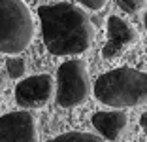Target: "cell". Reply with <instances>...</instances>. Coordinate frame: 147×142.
<instances>
[{
	"label": "cell",
	"mask_w": 147,
	"mask_h": 142,
	"mask_svg": "<svg viewBox=\"0 0 147 142\" xmlns=\"http://www.w3.org/2000/svg\"><path fill=\"white\" fill-rule=\"evenodd\" d=\"M42 40L53 55H79L94 42V23L83 8L59 2L38 8Z\"/></svg>",
	"instance_id": "1"
},
{
	"label": "cell",
	"mask_w": 147,
	"mask_h": 142,
	"mask_svg": "<svg viewBox=\"0 0 147 142\" xmlns=\"http://www.w3.org/2000/svg\"><path fill=\"white\" fill-rule=\"evenodd\" d=\"M96 100L111 108H132L147 102V72L119 66L104 72L92 87Z\"/></svg>",
	"instance_id": "2"
},
{
	"label": "cell",
	"mask_w": 147,
	"mask_h": 142,
	"mask_svg": "<svg viewBox=\"0 0 147 142\" xmlns=\"http://www.w3.org/2000/svg\"><path fill=\"white\" fill-rule=\"evenodd\" d=\"M34 36V21L23 0H0V53L25 51Z\"/></svg>",
	"instance_id": "3"
},
{
	"label": "cell",
	"mask_w": 147,
	"mask_h": 142,
	"mask_svg": "<svg viewBox=\"0 0 147 142\" xmlns=\"http://www.w3.org/2000/svg\"><path fill=\"white\" fill-rule=\"evenodd\" d=\"M57 102L62 108H74L83 104L91 93L89 70L81 59H70L59 66L57 72Z\"/></svg>",
	"instance_id": "4"
},
{
	"label": "cell",
	"mask_w": 147,
	"mask_h": 142,
	"mask_svg": "<svg viewBox=\"0 0 147 142\" xmlns=\"http://www.w3.org/2000/svg\"><path fill=\"white\" fill-rule=\"evenodd\" d=\"M55 91V78H51L49 74H34L17 83L15 102L21 108H42L53 99Z\"/></svg>",
	"instance_id": "5"
},
{
	"label": "cell",
	"mask_w": 147,
	"mask_h": 142,
	"mask_svg": "<svg viewBox=\"0 0 147 142\" xmlns=\"http://www.w3.org/2000/svg\"><path fill=\"white\" fill-rule=\"evenodd\" d=\"M0 142H40L34 116L26 110L0 116Z\"/></svg>",
	"instance_id": "6"
},
{
	"label": "cell",
	"mask_w": 147,
	"mask_h": 142,
	"mask_svg": "<svg viewBox=\"0 0 147 142\" xmlns=\"http://www.w3.org/2000/svg\"><path fill=\"white\" fill-rule=\"evenodd\" d=\"M136 42H138V32L134 27L119 15H111L108 19V42L102 47V57L115 59Z\"/></svg>",
	"instance_id": "7"
},
{
	"label": "cell",
	"mask_w": 147,
	"mask_h": 142,
	"mask_svg": "<svg viewBox=\"0 0 147 142\" xmlns=\"http://www.w3.org/2000/svg\"><path fill=\"white\" fill-rule=\"evenodd\" d=\"M128 123L125 110H108V112L92 114V125L104 140H117Z\"/></svg>",
	"instance_id": "8"
},
{
	"label": "cell",
	"mask_w": 147,
	"mask_h": 142,
	"mask_svg": "<svg viewBox=\"0 0 147 142\" xmlns=\"http://www.w3.org/2000/svg\"><path fill=\"white\" fill-rule=\"evenodd\" d=\"M47 142H106L100 134L92 133H83V131H70V133L59 134V137L51 138Z\"/></svg>",
	"instance_id": "9"
},
{
	"label": "cell",
	"mask_w": 147,
	"mask_h": 142,
	"mask_svg": "<svg viewBox=\"0 0 147 142\" xmlns=\"http://www.w3.org/2000/svg\"><path fill=\"white\" fill-rule=\"evenodd\" d=\"M6 68H8L9 78H23L25 72H26L25 61L19 59V57H9V59L6 61Z\"/></svg>",
	"instance_id": "10"
},
{
	"label": "cell",
	"mask_w": 147,
	"mask_h": 142,
	"mask_svg": "<svg viewBox=\"0 0 147 142\" xmlns=\"http://www.w3.org/2000/svg\"><path fill=\"white\" fill-rule=\"evenodd\" d=\"M117 6L126 13H136L143 8V0H117Z\"/></svg>",
	"instance_id": "11"
},
{
	"label": "cell",
	"mask_w": 147,
	"mask_h": 142,
	"mask_svg": "<svg viewBox=\"0 0 147 142\" xmlns=\"http://www.w3.org/2000/svg\"><path fill=\"white\" fill-rule=\"evenodd\" d=\"M76 2H79L83 8L100 10V8H104V6H106V2H108V0H76Z\"/></svg>",
	"instance_id": "12"
},
{
	"label": "cell",
	"mask_w": 147,
	"mask_h": 142,
	"mask_svg": "<svg viewBox=\"0 0 147 142\" xmlns=\"http://www.w3.org/2000/svg\"><path fill=\"white\" fill-rule=\"evenodd\" d=\"M140 125H142L143 133L147 134V112H143V114H142V117H140Z\"/></svg>",
	"instance_id": "13"
},
{
	"label": "cell",
	"mask_w": 147,
	"mask_h": 142,
	"mask_svg": "<svg viewBox=\"0 0 147 142\" xmlns=\"http://www.w3.org/2000/svg\"><path fill=\"white\" fill-rule=\"evenodd\" d=\"M2 91H4V76L0 72V95H2Z\"/></svg>",
	"instance_id": "14"
},
{
	"label": "cell",
	"mask_w": 147,
	"mask_h": 142,
	"mask_svg": "<svg viewBox=\"0 0 147 142\" xmlns=\"http://www.w3.org/2000/svg\"><path fill=\"white\" fill-rule=\"evenodd\" d=\"M143 25H145V29H147V12H145V15H143Z\"/></svg>",
	"instance_id": "15"
}]
</instances>
